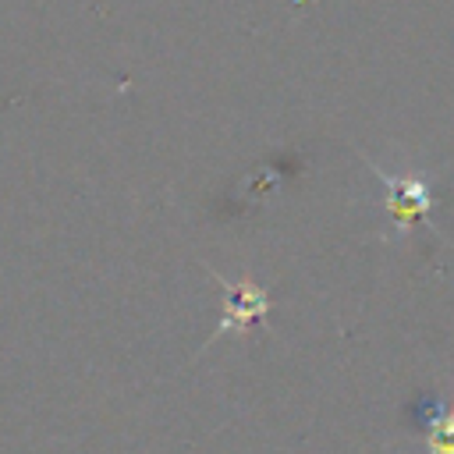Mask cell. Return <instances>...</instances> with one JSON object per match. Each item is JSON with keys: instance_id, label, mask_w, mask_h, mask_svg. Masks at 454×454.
<instances>
[{"instance_id": "obj_1", "label": "cell", "mask_w": 454, "mask_h": 454, "mask_svg": "<svg viewBox=\"0 0 454 454\" xmlns=\"http://www.w3.org/2000/svg\"><path fill=\"white\" fill-rule=\"evenodd\" d=\"M372 174L387 184V213L394 216V223L401 231H408L415 220H426L429 206H433V192H429V181L422 174H401V177H390L383 174L376 163H369Z\"/></svg>"}, {"instance_id": "obj_2", "label": "cell", "mask_w": 454, "mask_h": 454, "mask_svg": "<svg viewBox=\"0 0 454 454\" xmlns=\"http://www.w3.org/2000/svg\"><path fill=\"white\" fill-rule=\"evenodd\" d=\"M213 277H216V280L223 284V291H227L223 319H220V326L213 330V337H220V333H241L248 323H255V319L266 316V309H270V291H266V287H255V284H227L216 270H213Z\"/></svg>"}, {"instance_id": "obj_3", "label": "cell", "mask_w": 454, "mask_h": 454, "mask_svg": "<svg viewBox=\"0 0 454 454\" xmlns=\"http://www.w3.org/2000/svg\"><path fill=\"white\" fill-rule=\"evenodd\" d=\"M429 454H454V408L429 411Z\"/></svg>"}]
</instances>
